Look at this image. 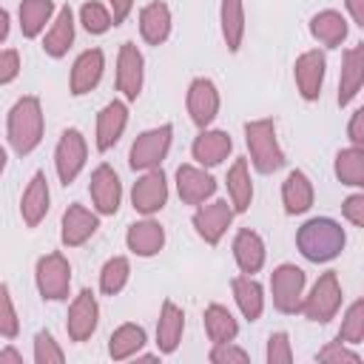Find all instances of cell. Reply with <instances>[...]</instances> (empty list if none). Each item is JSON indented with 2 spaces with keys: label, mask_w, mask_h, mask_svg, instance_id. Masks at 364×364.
<instances>
[{
  "label": "cell",
  "mask_w": 364,
  "mask_h": 364,
  "mask_svg": "<svg viewBox=\"0 0 364 364\" xmlns=\"http://www.w3.org/2000/svg\"><path fill=\"white\" fill-rule=\"evenodd\" d=\"M80 23H82V28L88 34H105L114 26L111 11L102 3H97V0H88V3L80 6Z\"/></svg>",
  "instance_id": "39"
},
{
  "label": "cell",
  "mask_w": 364,
  "mask_h": 364,
  "mask_svg": "<svg viewBox=\"0 0 364 364\" xmlns=\"http://www.w3.org/2000/svg\"><path fill=\"white\" fill-rule=\"evenodd\" d=\"M230 290H233V301H236L239 313L247 321H259V316L264 313V287L253 276L242 273V276L230 279Z\"/></svg>",
  "instance_id": "29"
},
{
  "label": "cell",
  "mask_w": 364,
  "mask_h": 364,
  "mask_svg": "<svg viewBox=\"0 0 364 364\" xmlns=\"http://www.w3.org/2000/svg\"><path fill=\"white\" fill-rule=\"evenodd\" d=\"M233 151V139L228 131L222 128H202L199 136L193 139L191 145V154L193 159L202 165V168H213V165H222Z\"/></svg>",
  "instance_id": "20"
},
{
  "label": "cell",
  "mask_w": 364,
  "mask_h": 364,
  "mask_svg": "<svg viewBox=\"0 0 364 364\" xmlns=\"http://www.w3.org/2000/svg\"><path fill=\"white\" fill-rule=\"evenodd\" d=\"M6 162H9V156H6V148L0 145V173L6 171Z\"/></svg>",
  "instance_id": "52"
},
{
  "label": "cell",
  "mask_w": 364,
  "mask_h": 364,
  "mask_svg": "<svg viewBox=\"0 0 364 364\" xmlns=\"http://www.w3.org/2000/svg\"><path fill=\"white\" fill-rule=\"evenodd\" d=\"M100 228V213L88 210L85 205H68L63 210V219H60V242L65 247H80L85 245Z\"/></svg>",
  "instance_id": "16"
},
{
  "label": "cell",
  "mask_w": 364,
  "mask_h": 364,
  "mask_svg": "<svg viewBox=\"0 0 364 364\" xmlns=\"http://www.w3.org/2000/svg\"><path fill=\"white\" fill-rule=\"evenodd\" d=\"M85 159H88V142H85L82 131L80 128H65L57 139V148H54V168H57L60 182L71 185L82 173Z\"/></svg>",
  "instance_id": "7"
},
{
  "label": "cell",
  "mask_w": 364,
  "mask_h": 364,
  "mask_svg": "<svg viewBox=\"0 0 364 364\" xmlns=\"http://www.w3.org/2000/svg\"><path fill=\"white\" fill-rule=\"evenodd\" d=\"M43 134H46V117H43L40 97L34 94L20 97L6 117V136L11 151L17 156H28L43 142Z\"/></svg>",
  "instance_id": "1"
},
{
  "label": "cell",
  "mask_w": 364,
  "mask_h": 364,
  "mask_svg": "<svg viewBox=\"0 0 364 364\" xmlns=\"http://www.w3.org/2000/svg\"><path fill=\"white\" fill-rule=\"evenodd\" d=\"M225 188H228V199H230L233 213H247L250 210V202H253V179H250L247 159H236L228 168Z\"/></svg>",
  "instance_id": "30"
},
{
  "label": "cell",
  "mask_w": 364,
  "mask_h": 364,
  "mask_svg": "<svg viewBox=\"0 0 364 364\" xmlns=\"http://www.w3.org/2000/svg\"><path fill=\"white\" fill-rule=\"evenodd\" d=\"M57 6L54 0H20L17 17H20V31L26 40H34L46 31V23H51Z\"/></svg>",
  "instance_id": "33"
},
{
  "label": "cell",
  "mask_w": 364,
  "mask_h": 364,
  "mask_svg": "<svg viewBox=\"0 0 364 364\" xmlns=\"http://www.w3.org/2000/svg\"><path fill=\"white\" fill-rule=\"evenodd\" d=\"M176 193L185 205H202L216 193V179L205 173L199 165H179L176 168Z\"/></svg>",
  "instance_id": "18"
},
{
  "label": "cell",
  "mask_w": 364,
  "mask_h": 364,
  "mask_svg": "<svg viewBox=\"0 0 364 364\" xmlns=\"http://www.w3.org/2000/svg\"><path fill=\"white\" fill-rule=\"evenodd\" d=\"M347 31H350V26H347L344 14L336 11V9H324V11L310 17V34L324 48H338L347 40Z\"/></svg>",
  "instance_id": "31"
},
{
  "label": "cell",
  "mask_w": 364,
  "mask_h": 364,
  "mask_svg": "<svg viewBox=\"0 0 364 364\" xmlns=\"http://www.w3.org/2000/svg\"><path fill=\"white\" fill-rule=\"evenodd\" d=\"M304 284H307V276L301 267L284 262L279 264L273 273H270V296H273V307L279 313H299V304H301V296H304Z\"/></svg>",
  "instance_id": "8"
},
{
  "label": "cell",
  "mask_w": 364,
  "mask_h": 364,
  "mask_svg": "<svg viewBox=\"0 0 364 364\" xmlns=\"http://www.w3.org/2000/svg\"><path fill=\"white\" fill-rule=\"evenodd\" d=\"M34 284L46 301H65L71 290V264L60 250H51L34 264Z\"/></svg>",
  "instance_id": "5"
},
{
  "label": "cell",
  "mask_w": 364,
  "mask_h": 364,
  "mask_svg": "<svg viewBox=\"0 0 364 364\" xmlns=\"http://www.w3.org/2000/svg\"><path fill=\"white\" fill-rule=\"evenodd\" d=\"M88 193H91V202H94V210L100 216H114L119 210V202H122V182L117 176V171L102 162L91 171V179H88Z\"/></svg>",
  "instance_id": "14"
},
{
  "label": "cell",
  "mask_w": 364,
  "mask_h": 364,
  "mask_svg": "<svg viewBox=\"0 0 364 364\" xmlns=\"http://www.w3.org/2000/svg\"><path fill=\"white\" fill-rule=\"evenodd\" d=\"M202 324H205V333L213 344L219 341H233L239 336V321L233 318V313L225 307V304H208L205 313H202Z\"/></svg>",
  "instance_id": "35"
},
{
  "label": "cell",
  "mask_w": 364,
  "mask_h": 364,
  "mask_svg": "<svg viewBox=\"0 0 364 364\" xmlns=\"http://www.w3.org/2000/svg\"><path fill=\"white\" fill-rule=\"evenodd\" d=\"M185 105H188V117H191V122L196 128H210V122L216 119L219 105H222L216 82L208 80V77L191 80L188 94H185Z\"/></svg>",
  "instance_id": "11"
},
{
  "label": "cell",
  "mask_w": 364,
  "mask_h": 364,
  "mask_svg": "<svg viewBox=\"0 0 364 364\" xmlns=\"http://www.w3.org/2000/svg\"><path fill=\"white\" fill-rule=\"evenodd\" d=\"M208 358H210L213 364H245L250 355H247V350L236 347L233 341H219V344L210 347Z\"/></svg>",
  "instance_id": "44"
},
{
  "label": "cell",
  "mask_w": 364,
  "mask_h": 364,
  "mask_svg": "<svg viewBox=\"0 0 364 364\" xmlns=\"http://www.w3.org/2000/svg\"><path fill=\"white\" fill-rule=\"evenodd\" d=\"M336 176L341 185H350V188H364V148H341L336 154V165H333Z\"/></svg>",
  "instance_id": "36"
},
{
  "label": "cell",
  "mask_w": 364,
  "mask_h": 364,
  "mask_svg": "<svg viewBox=\"0 0 364 364\" xmlns=\"http://www.w3.org/2000/svg\"><path fill=\"white\" fill-rule=\"evenodd\" d=\"M316 361H324V364H341V361H347V364H358L361 361V355L355 353V350H350L344 341H330V344H324L318 353H316Z\"/></svg>",
  "instance_id": "43"
},
{
  "label": "cell",
  "mask_w": 364,
  "mask_h": 364,
  "mask_svg": "<svg viewBox=\"0 0 364 364\" xmlns=\"http://www.w3.org/2000/svg\"><path fill=\"white\" fill-rule=\"evenodd\" d=\"M171 142H173V125H168V122L142 131V134L131 142V151H128V165H131V171H151V168H159L162 159H165L168 151H171Z\"/></svg>",
  "instance_id": "6"
},
{
  "label": "cell",
  "mask_w": 364,
  "mask_h": 364,
  "mask_svg": "<svg viewBox=\"0 0 364 364\" xmlns=\"http://www.w3.org/2000/svg\"><path fill=\"white\" fill-rule=\"evenodd\" d=\"M344 245H347V233L330 216H313L296 230L299 253L316 264H324V262H333L336 256H341Z\"/></svg>",
  "instance_id": "2"
},
{
  "label": "cell",
  "mask_w": 364,
  "mask_h": 364,
  "mask_svg": "<svg viewBox=\"0 0 364 364\" xmlns=\"http://www.w3.org/2000/svg\"><path fill=\"white\" fill-rule=\"evenodd\" d=\"M264 256H267V250H264L262 236L250 228H239L233 236V259H236L239 270L247 276L259 273L264 267Z\"/></svg>",
  "instance_id": "27"
},
{
  "label": "cell",
  "mask_w": 364,
  "mask_h": 364,
  "mask_svg": "<svg viewBox=\"0 0 364 364\" xmlns=\"http://www.w3.org/2000/svg\"><path fill=\"white\" fill-rule=\"evenodd\" d=\"M145 344H148L145 327L142 324H134V321H125V324H119L111 333V338H108V355L114 361H125V358H134Z\"/></svg>",
  "instance_id": "32"
},
{
  "label": "cell",
  "mask_w": 364,
  "mask_h": 364,
  "mask_svg": "<svg viewBox=\"0 0 364 364\" xmlns=\"http://www.w3.org/2000/svg\"><path fill=\"white\" fill-rule=\"evenodd\" d=\"M0 364H23V353L9 344V347L0 350Z\"/></svg>",
  "instance_id": "50"
},
{
  "label": "cell",
  "mask_w": 364,
  "mask_h": 364,
  "mask_svg": "<svg viewBox=\"0 0 364 364\" xmlns=\"http://www.w3.org/2000/svg\"><path fill=\"white\" fill-rule=\"evenodd\" d=\"M182 330H185V310L176 301L165 299L159 307V318H156V350L162 355L176 353L182 341Z\"/></svg>",
  "instance_id": "25"
},
{
  "label": "cell",
  "mask_w": 364,
  "mask_h": 364,
  "mask_svg": "<svg viewBox=\"0 0 364 364\" xmlns=\"http://www.w3.org/2000/svg\"><path fill=\"white\" fill-rule=\"evenodd\" d=\"M347 136L355 148H364V108H355L353 117H350V125H347Z\"/></svg>",
  "instance_id": "47"
},
{
  "label": "cell",
  "mask_w": 364,
  "mask_h": 364,
  "mask_svg": "<svg viewBox=\"0 0 364 364\" xmlns=\"http://www.w3.org/2000/svg\"><path fill=\"white\" fill-rule=\"evenodd\" d=\"M71 46H74V11L71 6H60L43 34V51L51 60H63Z\"/></svg>",
  "instance_id": "24"
},
{
  "label": "cell",
  "mask_w": 364,
  "mask_h": 364,
  "mask_svg": "<svg viewBox=\"0 0 364 364\" xmlns=\"http://www.w3.org/2000/svg\"><path fill=\"white\" fill-rule=\"evenodd\" d=\"M20 77V51L0 48V85H9Z\"/></svg>",
  "instance_id": "45"
},
{
  "label": "cell",
  "mask_w": 364,
  "mask_h": 364,
  "mask_svg": "<svg viewBox=\"0 0 364 364\" xmlns=\"http://www.w3.org/2000/svg\"><path fill=\"white\" fill-rule=\"evenodd\" d=\"M344 3H347V11H350L353 23L364 28V0H344Z\"/></svg>",
  "instance_id": "49"
},
{
  "label": "cell",
  "mask_w": 364,
  "mask_h": 364,
  "mask_svg": "<svg viewBox=\"0 0 364 364\" xmlns=\"http://www.w3.org/2000/svg\"><path fill=\"white\" fill-rule=\"evenodd\" d=\"M51 208V191H48V179L43 171H37L31 176V182L26 185L23 196H20V216L26 222V228H37L46 213Z\"/></svg>",
  "instance_id": "23"
},
{
  "label": "cell",
  "mask_w": 364,
  "mask_h": 364,
  "mask_svg": "<svg viewBox=\"0 0 364 364\" xmlns=\"http://www.w3.org/2000/svg\"><path fill=\"white\" fill-rule=\"evenodd\" d=\"M341 213H344V219H347L350 225L364 228V193H361V191L350 193V196L341 202Z\"/></svg>",
  "instance_id": "46"
},
{
  "label": "cell",
  "mask_w": 364,
  "mask_h": 364,
  "mask_svg": "<svg viewBox=\"0 0 364 364\" xmlns=\"http://www.w3.org/2000/svg\"><path fill=\"white\" fill-rule=\"evenodd\" d=\"M364 85V43L350 46L341 54V77H338V105H350Z\"/></svg>",
  "instance_id": "22"
},
{
  "label": "cell",
  "mask_w": 364,
  "mask_h": 364,
  "mask_svg": "<svg viewBox=\"0 0 364 364\" xmlns=\"http://www.w3.org/2000/svg\"><path fill=\"white\" fill-rule=\"evenodd\" d=\"M324 74H327V57L318 48H310L304 54L296 57L293 63V80L296 88L301 94L304 102H316L321 97V85H324Z\"/></svg>",
  "instance_id": "13"
},
{
  "label": "cell",
  "mask_w": 364,
  "mask_h": 364,
  "mask_svg": "<svg viewBox=\"0 0 364 364\" xmlns=\"http://www.w3.org/2000/svg\"><path fill=\"white\" fill-rule=\"evenodd\" d=\"M128 279H131V262H128V256H111L102 264V270H100V293L102 296H117V293L125 290Z\"/></svg>",
  "instance_id": "37"
},
{
  "label": "cell",
  "mask_w": 364,
  "mask_h": 364,
  "mask_svg": "<svg viewBox=\"0 0 364 364\" xmlns=\"http://www.w3.org/2000/svg\"><path fill=\"white\" fill-rule=\"evenodd\" d=\"M128 128V105L122 100H111L97 114V151H111Z\"/></svg>",
  "instance_id": "19"
},
{
  "label": "cell",
  "mask_w": 364,
  "mask_h": 364,
  "mask_svg": "<svg viewBox=\"0 0 364 364\" xmlns=\"http://www.w3.org/2000/svg\"><path fill=\"white\" fill-rule=\"evenodd\" d=\"M336 338L344 341V344H361V341H364V299H355V301L347 307Z\"/></svg>",
  "instance_id": "38"
},
{
  "label": "cell",
  "mask_w": 364,
  "mask_h": 364,
  "mask_svg": "<svg viewBox=\"0 0 364 364\" xmlns=\"http://www.w3.org/2000/svg\"><path fill=\"white\" fill-rule=\"evenodd\" d=\"M131 9H134V0H108V11H111L114 26H122L125 17L131 14Z\"/></svg>",
  "instance_id": "48"
},
{
  "label": "cell",
  "mask_w": 364,
  "mask_h": 364,
  "mask_svg": "<svg viewBox=\"0 0 364 364\" xmlns=\"http://www.w3.org/2000/svg\"><path fill=\"white\" fill-rule=\"evenodd\" d=\"M34 361L37 364H63L65 361L63 347L54 341V336L48 330H40L34 336Z\"/></svg>",
  "instance_id": "41"
},
{
  "label": "cell",
  "mask_w": 364,
  "mask_h": 364,
  "mask_svg": "<svg viewBox=\"0 0 364 364\" xmlns=\"http://www.w3.org/2000/svg\"><path fill=\"white\" fill-rule=\"evenodd\" d=\"M131 205L142 216H154L168 205V179H165L162 168L142 171V176L131 188Z\"/></svg>",
  "instance_id": "12"
},
{
  "label": "cell",
  "mask_w": 364,
  "mask_h": 364,
  "mask_svg": "<svg viewBox=\"0 0 364 364\" xmlns=\"http://www.w3.org/2000/svg\"><path fill=\"white\" fill-rule=\"evenodd\" d=\"M267 364H290L293 361V347H290V336L284 330L270 333L267 336V350H264Z\"/></svg>",
  "instance_id": "42"
},
{
  "label": "cell",
  "mask_w": 364,
  "mask_h": 364,
  "mask_svg": "<svg viewBox=\"0 0 364 364\" xmlns=\"http://www.w3.org/2000/svg\"><path fill=\"white\" fill-rule=\"evenodd\" d=\"M139 34L148 46H162L171 37V9L162 0H151L139 9Z\"/></svg>",
  "instance_id": "28"
},
{
  "label": "cell",
  "mask_w": 364,
  "mask_h": 364,
  "mask_svg": "<svg viewBox=\"0 0 364 364\" xmlns=\"http://www.w3.org/2000/svg\"><path fill=\"white\" fill-rule=\"evenodd\" d=\"M20 333V316L11 301V290L6 282H0V338H17Z\"/></svg>",
  "instance_id": "40"
},
{
  "label": "cell",
  "mask_w": 364,
  "mask_h": 364,
  "mask_svg": "<svg viewBox=\"0 0 364 364\" xmlns=\"http://www.w3.org/2000/svg\"><path fill=\"white\" fill-rule=\"evenodd\" d=\"M125 245H128V250H131L134 256L151 259V256H156V253L165 247V228H162L156 219L145 216V219L128 225Z\"/></svg>",
  "instance_id": "21"
},
{
  "label": "cell",
  "mask_w": 364,
  "mask_h": 364,
  "mask_svg": "<svg viewBox=\"0 0 364 364\" xmlns=\"http://www.w3.org/2000/svg\"><path fill=\"white\" fill-rule=\"evenodd\" d=\"M245 145L250 154V165L259 173H276L279 168H284V151L279 145L276 136V119L273 117H259V119H247L245 122Z\"/></svg>",
  "instance_id": "3"
},
{
  "label": "cell",
  "mask_w": 364,
  "mask_h": 364,
  "mask_svg": "<svg viewBox=\"0 0 364 364\" xmlns=\"http://www.w3.org/2000/svg\"><path fill=\"white\" fill-rule=\"evenodd\" d=\"M219 26H222V40L230 54L242 48L245 40V6L242 0H222L219 3Z\"/></svg>",
  "instance_id": "34"
},
{
  "label": "cell",
  "mask_w": 364,
  "mask_h": 364,
  "mask_svg": "<svg viewBox=\"0 0 364 364\" xmlns=\"http://www.w3.org/2000/svg\"><path fill=\"white\" fill-rule=\"evenodd\" d=\"M142 82H145V57L131 40H125L117 51V91H122L125 102H134L142 94Z\"/></svg>",
  "instance_id": "10"
},
{
  "label": "cell",
  "mask_w": 364,
  "mask_h": 364,
  "mask_svg": "<svg viewBox=\"0 0 364 364\" xmlns=\"http://www.w3.org/2000/svg\"><path fill=\"white\" fill-rule=\"evenodd\" d=\"M100 324V304L97 296L85 287L74 296V301L68 304V316H65V333L71 341H88L94 336Z\"/></svg>",
  "instance_id": "15"
},
{
  "label": "cell",
  "mask_w": 364,
  "mask_h": 364,
  "mask_svg": "<svg viewBox=\"0 0 364 364\" xmlns=\"http://www.w3.org/2000/svg\"><path fill=\"white\" fill-rule=\"evenodd\" d=\"M233 216H236V213H233V208H230L228 199H213V202H208V205H205V202L196 205L191 222H193L196 236H199L205 245H219L222 236L228 233Z\"/></svg>",
  "instance_id": "9"
},
{
  "label": "cell",
  "mask_w": 364,
  "mask_h": 364,
  "mask_svg": "<svg viewBox=\"0 0 364 364\" xmlns=\"http://www.w3.org/2000/svg\"><path fill=\"white\" fill-rule=\"evenodd\" d=\"M9 31H11V17H9V11L0 6V43H6Z\"/></svg>",
  "instance_id": "51"
},
{
  "label": "cell",
  "mask_w": 364,
  "mask_h": 364,
  "mask_svg": "<svg viewBox=\"0 0 364 364\" xmlns=\"http://www.w3.org/2000/svg\"><path fill=\"white\" fill-rule=\"evenodd\" d=\"M102 71H105V54L102 48H85L74 65H71V74H68V91L74 97H82L88 91H94L102 80Z\"/></svg>",
  "instance_id": "17"
},
{
  "label": "cell",
  "mask_w": 364,
  "mask_h": 364,
  "mask_svg": "<svg viewBox=\"0 0 364 364\" xmlns=\"http://www.w3.org/2000/svg\"><path fill=\"white\" fill-rule=\"evenodd\" d=\"M341 307V282L336 276V270H327L316 279V284L310 287L307 296H301V304H299V313L307 318V321H316V324H327L330 318H336Z\"/></svg>",
  "instance_id": "4"
},
{
  "label": "cell",
  "mask_w": 364,
  "mask_h": 364,
  "mask_svg": "<svg viewBox=\"0 0 364 364\" xmlns=\"http://www.w3.org/2000/svg\"><path fill=\"white\" fill-rule=\"evenodd\" d=\"M313 199H316V191H313V182L304 171H290L282 182V205H284V213L287 216H299V213H307L313 208Z\"/></svg>",
  "instance_id": "26"
}]
</instances>
